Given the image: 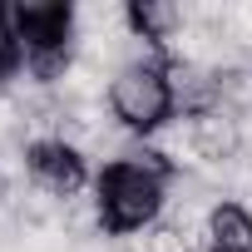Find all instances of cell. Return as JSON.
<instances>
[{"mask_svg":"<svg viewBox=\"0 0 252 252\" xmlns=\"http://www.w3.org/2000/svg\"><path fill=\"white\" fill-rule=\"evenodd\" d=\"M173 183H178L173 158L158 144L129 139L119 158H109V163L94 168L89 203H94L99 237H109V242L149 237L168 218V208H173Z\"/></svg>","mask_w":252,"mask_h":252,"instance_id":"cell-1","label":"cell"},{"mask_svg":"<svg viewBox=\"0 0 252 252\" xmlns=\"http://www.w3.org/2000/svg\"><path fill=\"white\" fill-rule=\"evenodd\" d=\"M109 119L119 124L124 139H158L168 124H178V94H173V60L163 55H139L109 79Z\"/></svg>","mask_w":252,"mask_h":252,"instance_id":"cell-2","label":"cell"},{"mask_svg":"<svg viewBox=\"0 0 252 252\" xmlns=\"http://www.w3.org/2000/svg\"><path fill=\"white\" fill-rule=\"evenodd\" d=\"M20 173H25V183H35L40 193H50L60 203H74V198H84L94 188V158L79 144L60 139V134L30 139L20 149Z\"/></svg>","mask_w":252,"mask_h":252,"instance_id":"cell-3","label":"cell"},{"mask_svg":"<svg viewBox=\"0 0 252 252\" xmlns=\"http://www.w3.org/2000/svg\"><path fill=\"white\" fill-rule=\"evenodd\" d=\"M10 40L25 60L79 55V10L64 0H25L10 10Z\"/></svg>","mask_w":252,"mask_h":252,"instance_id":"cell-4","label":"cell"},{"mask_svg":"<svg viewBox=\"0 0 252 252\" xmlns=\"http://www.w3.org/2000/svg\"><path fill=\"white\" fill-rule=\"evenodd\" d=\"M203 242L227 252H252V203L247 198H218L203 213Z\"/></svg>","mask_w":252,"mask_h":252,"instance_id":"cell-5","label":"cell"},{"mask_svg":"<svg viewBox=\"0 0 252 252\" xmlns=\"http://www.w3.org/2000/svg\"><path fill=\"white\" fill-rule=\"evenodd\" d=\"M25 74V55H20V45L10 40V35H0V99L5 94H15V79Z\"/></svg>","mask_w":252,"mask_h":252,"instance_id":"cell-6","label":"cell"},{"mask_svg":"<svg viewBox=\"0 0 252 252\" xmlns=\"http://www.w3.org/2000/svg\"><path fill=\"white\" fill-rule=\"evenodd\" d=\"M10 10L15 5H0V35H10Z\"/></svg>","mask_w":252,"mask_h":252,"instance_id":"cell-7","label":"cell"},{"mask_svg":"<svg viewBox=\"0 0 252 252\" xmlns=\"http://www.w3.org/2000/svg\"><path fill=\"white\" fill-rule=\"evenodd\" d=\"M5 183H10V178H5V168H0V193H5Z\"/></svg>","mask_w":252,"mask_h":252,"instance_id":"cell-8","label":"cell"},{"mask_svg":"<svg viewBox=\"0 0 252 252\" xmlns=\"http://www.w3.org/2000/svg\"><path fill=\"white\" fill-rule=\"evenodd\" d=\"M208 252H227V247H208Z\"/></svg>","mask_w":252,"mask_h":252,"instance_id":"cell-9","label":"cell"}]
</instances>
